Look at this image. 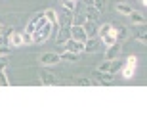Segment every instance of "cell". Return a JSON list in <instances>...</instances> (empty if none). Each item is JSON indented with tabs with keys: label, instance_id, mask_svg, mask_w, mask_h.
<instances>
[{
	"label": "cell",
	"instance_id": "cell-1",
	"mask_svg": "<svg viewBox=\"0 0 147 115\" xmlns=\"http://www.w3.org/2000/svg\"><path fill=\"white\" fill-rule=\"evenodd\" d=\"M122 67V61L119 58H115V60H105L101 65L98 67V71H103V73H117Z\"/></svg>",
	"mask_w": 147,
	"mask_h": 115
},
{
	"label": "cell",
	"instance_id": "cell-2",
	"mask_svg": "<svg viewBox=\"0 0 147 115\" xmlns=\"http://www.w3.org/2000/svg\"><path fill=\"white\" fill-rule=\"evenodd\" d=\"M38 61H40V65H57L61 61V56L57 52H46L38 58Z\"/></svg>",
	"mask_w": 147,
	"mask_h": 115
},
{
	"label": "cell",
	"instance_id": "cell-3",
	"mask_svg": "<svg viewBox=\"0 0 147 115\" xmlns=\"http://www.w3.org/2000/svg\"><path fill=\"white\" fill-rule=\"evenodd\" d=\"M69 33H71V38L73 40H80V42H86V31H84V27L82 25H71L69 27Z\"/></svg>",
	"mask_w": 147,
	"mask_h": 115
},
{
	"label": "cell",
	"instance_id": "cell-4",
	"mask_svg": "<svg viewBox=\"0 0 147 115\" xmlns=\"http://www.w3.org/2000/svg\"><path fill=\"white\" fill-rule=\"evenodd\" d=\"M120 50H122V44H120V40L113 42L111 46H107V52H105V60H115V58H119V56H120Z\"/></svg>",
	"mask_w": 147,
	"mask_h": 115
},
{
	"label": "cell",
	"instance_id": "cell-5",
	"mask_svg": "<svg viewBox=\"0 0 147 115\" xmlns=\"http://www.w3.org/2000/svg\"><path fill=\"white\" fill-rule=\"evenodd\" d=\"M65 50H71V52H76V54H80L82 50H84V42H80V40H73V38H69L65 42Z\"/></svg>",
	"mask_w": 147,
	"mask_h": 115
},
{
	"label": "cell",
	"instance_id": "cell-6",
	"mask_svg": "<svg viewBox=\"0 0 147 115\" xmlns=\"http://www.w3.org/2000/svg\"><path fill=\"white\" fill-rule=\"evenodd\" d=\"M69 38H71L69 27H59V31L55 33V42H57V44H65Z\"/></svg>",
	"mask_w": 147,
	"mask_h": 115
},
{
	"label": "cell",
	"instance_id": "cell-7",
	"mask_svg": "<svg viewBox=\"0 0 147 115\" xmlns=\"http://www.w3.org/2000/svg\"><path fill=\"white\" fill-rule=\"evenodd\" d=\"M59 56H61V61H73V63L80 61V54H76V52H71V50H63Z\"/></svg>",
	"mask_w": 147,
	"mask_h": 115
},
{
	"label": "cell",
	"instance_id": "cell-8",
	"mask_svg": "<svg viewBox=\"0 0 147 115\" xmlns=\"http://www.w3.org/2000/svg\"><path fill=\"white\" fill-rule=\"evenodd\" d=\"M57 25H59V27H71V25H73V12L65 10L63 16L57 17Z\"/></svg>",
	"mask_w": 147,
	"mask_h": 115
},
{
	"label": "cell",
	"instance_id": "cell-9",
	"mask_svg": "<svg viewBox=\"0 0 147 115\" xmlns=\"http://www.w3.org/2000/svg\"><path fill=\"white\" fill-rule=\"evenodd\" d=\"M23 44V33L19 31H13L10 35V48H17V46H21Z\"/></svg>",
	"mask_w": 147,
	"mask_h": 115
},
{
	"label": "cell",
	"instance_id": "cell-10",
	"mask_svg": "<svg viewBox=\"0 0 147 115\" xmlns=\"http://www.w3.org/2000/svg\"><path fill=\"white\" fill-rule=\"evenodd\" d=\"M40 84H44V86H50V84H55V77L52 75V73L48 71H40Z\"/></svg>",
	"mask_w": 147,
	"mask_h": 115
},
{
	"label": "cell",
	"instance_id": "cell-11",
	"mask_svg": "<svg viewBox=\"0 0 147 115\" xmlns=\"http://www.w3.org/2000/svg\"><path fill=\"white\" fill-rule=\"evenodd\" d=\"M101 40H103L105 46H111L113 42H117V31L111 27V29H109V33H105L103 37H101Z\"/></svg>",
	"mask_w": 147,
	"mask_h": 115
},
{
	"label": "cell",
	"instance_id": "cell-12",
	"mask_svg": "<svg viewBox=\"0 0 147 115\" xmlns=\"http://www.w3.org/2000/svg\"><path fill=\"white\" fill-rule=\"evenodd\" d=\"M84 16H86V19H88V21H94V23H96V19L99 17V10H96V8H94L92 4H88L86 14H84Z\"/></svg>",
	"mask_w": 147,
	"mask_h": 115
},
{
	"label": "cell",
	"instance_id": "cell-13",
	"mask_svg": "<svg viewBox=\"0 0 147 115\" xmlns=\"http://www.w3.org/2000/svg\"><path fill=\"white\" fill-rule=\"evenodd\" d=\"M128 17H130V21L134 23V25H143V23H145V17H143L140 12H134V10H132L130 14H128Z\"/></svg>",
	"mask_w": 147,
	"mask_h": 115
},
{
	"label": "cell",
	"instance_id": "cell-14",
	"mask_svg": "<svg viewBox=\"0 0 147 115\" xmlns=\"http://www.w3.org/2000/svg\"><path fill=\"white\" fill-rule=\"evenodd\" d=\"M84 50H86V52H96V50H98V38L88 37L86 42H84Z\"/></svg>",
	"mask_w": 147,
	"mask_h": 115
},
{
	"label": "cell",
	"instance_id": "cell-15",
	"mask_svg": "<svg viewBox=\"0 0 147 115\" xmlns=\"http://www.w3.org/2000/svg\"><path fill=\"white\" fill-rule=\"evenodd\" d=\"M98 75H99V82H101V84H105V86L113 84V73H103V71H98Z\"/></svg>",
	"mask_w": 147,
	"mask_h": 115
},
{
	"label": "cell",
	"instance_id": "cell-16",
	"mask_svg": "<svg viewBox=\"0 0 147 115\" xmlns=\"http://www.w3.org/2000/svg\"><path fill=\"white\" fill-rule=\"evenodd\" d=\"M117 31V40H126V38L130 37V31L126 27H119V29H115Z\"/></svg>",
	"mask_w": 147,
	"mask_h": 115
},
{
	"label": "cell",
	"instance_id": "cell-17",
	"mask_svg": "<svg viewBox=\"0 0 147 115\" xmlns=\"http://www.w3.org/2000/svg\"><path fill=\"white\" fill-rule=\"evenodd\" d=\"M82 27H84V31H86L88 37H94V35H96V25H94V21H88V19H86Z\"/></svg>",
	"mask_w": 147,
	"mask_h": 115
},
{
	"label": "cell",
	"instance_id": "cell-18",
	"mask_svg": "<svg viewBox=\"0 0 147 115\" xmlns=\"http://www.w3.org/2000/svg\"><path fill=\"white\" fill-rule=\"evenodd\" d=\"M44 16H46V19H48L50 23H57V17H59V16H57V12H55V10H52V8L44 12Z\"/></svg>",
	"mask_w": 147,
	"mask_h": 115
},
{
	"label": "cell",
	"instance_id": "cell-19",
	"mask_svg": "<svg viewBox=\"0 0 147 115\" xmlns=\"http://www.w3.org/2000/svg\"><path fill=\"white\" fill-rule=\"evenodd\" d=\"M134 71H136V65H130V63H126L124 69H122V75H124V79H132V77H134Z\"/></svg>",
	"mask_w": 147,
	"mask_h": 115
},
{
	"label": "cell",
	"instance_id": "cell-20",
	"mask_svg": "<svg viewBox=\"0 0 147 115\" xmlns=\"http://www.w3.org/2000/svg\"><path fill=\"white\" fill-rule=\"evenodd\" d=\"M61 6H63V10H67V12H75L76 0H61Z\"/></svg>",
	"mask_w": 147,
	"mask_h": 115
},
{
	"label": "cell",
	"instance_id": "cell-21",
	"mask_svg": "<svg viewBox=\"0 0 147 115\" xmlns=\"http://www.w3.org/2000/svg\"><path fill=\"white\" fill-rule=\"evenodd\" d=\"M115 10L119 12V14H122V16H128V14L132 12V8H130V4H117Z\"/></svg>",
	"mask_w": 147,
	"mask_h": 115
},
{
	"label": "cell",
	"instance_id": "cell-22",
	"mask_svg": "<svg viewBox=\"0 0 147 115\" xmlns=\"http://www.w3.org/2000/svg\"><path fill=\"white\" fill-rule=\"evenodd\" d=\"M136 40H138V42H142V44L147 42V38H145V23H143L142 29H140V31L136 33Z\"/></svg>",
	"mask_w": 147,
	"mask_h": 115
},
{
	"label": "cell",
	"instance_id": "cell-23",
	"mask_svg": "<svg viewBox=\"0 0 147 115\" xmlns=\"http://www.w3.org/2000/svg\"><path fill=\"white\" fill-rule=\"evenodd\" d=\"M109 29H111V25H109V23H103V25H99V29H98V37L101 38L105 33H109Z\"/></svg>",
	"mask_w": 147,
	"mask_h": 115
},
{
	"label": "cell",
	"instance_id": "cell-24",
	"mask_svg": "<svg viewBox=\"0 0 147 115\" xmlns=\"http://www.w3.org/2000/svg\"><path fill=\"white\" fill-rule=\"evenodd\" d=\"M8 84H10V81H8L4 69H0V86H8Z\"/></svg>",
	"mask_w": 147,
	"mask_h": 115
},
{
	"label": "cell",
	"instance_id": "cell-25",
	"mask_svg": "<svg viewBox=\"0 0 147 115\" xmlns=\"http://www.w3.org/2000/svg\"><path fill=\"white\" fill-rule=\"evenodd\" d=\"M78 84H82V86H94V81H90L86 77H80L78 79Z\"/></svg>",
	"mask_w": 147,
	"mask_h": 115
},
{
	"label": "cell",
	"instance_id": "cell-26",
	"mask_svg": "<svg viewBox=\"0 0 147 115\" xmlns=\"http://www.w3.org/2000/svg\"><path fill=\"white\" fill-rule=\"evenodd\" d=\"M84 21H86V16H76V17H73V25H84Z\"/></svg>",
	"mask_w": 147,
	"mask_h": 115
},
{
	"label": "cell",
	"instance_id": "cell-27",
	"mask_svg": "<svg viewBox=\"0 0 147 115\" xmlns=\"http://www.w3.org/2000/svg\"><path fill=\"white\" fill-rule=\"evenodd\" d=\"M33 44V35L31 33H25V31H23V44Z\"/></svg>",
	"mask_w": 147,
	"mask_h": 115
},
{
	"label": "cell",
	"instance_id": "cell-28",
	"mask_svg": "<svg viewBox=\"0 0 147 115\" xmlns=\"http://www.w3.org/2000/svg\"><path fill=\"white\" fill-rule=\"evenodd\" d=\"M6 67H8V58L0 54V69H6Z\"/></svg>",
	"mask_w": 147,
	"mask_h": 115
},
{
	"label": "cell",
	"instance_id": "cell-29",
	"mask_svg": "<svg viewBox=\"0 0 147 115\" xmlns=\"http://www.w3.org/2000/svg\"><path fill=\"white\" fill-rule=\"evenodd\" d=\"M126 63H130V65H136V63H138V58H136L134 54L128 56V58H126Z\"/></svg>",
	"mask_w": 147,
	"mask_h": 115
},
{
	"label": "cell",
	"instance_id": "cell-30",
	"mask_svg": "<svg viewBox=\"0 0 147 115\" xmlns=\"http://www.w3.org/2000/svg\"><path fill=\"white\" fill-rule=\"evenodd\" d=\"M142 2V6H147V0H140Z\"/></svg>",
	"mask_w": 147,
	"mask_h": 115
},
{
	"label": "cell",
	"instance_id": "cell-31",
	"mask_svg": "<svg viewBox=\"0 0 147 115\" xmlns=\"http://www.w3.org/2000/svg\"><path fill=\"white\" fill-rule=\"evenodd\" d=\"M2 29H4V27H2V25H0V31H2Z\"/></svg>",
	"mask_w": 147,
	"mask_h": 115
}]
</instances>
